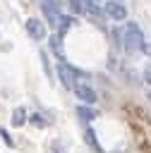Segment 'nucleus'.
<instances>
[{"mask_svg": "<svg viewBox=\"0 0 151 153\" xmlns=\"http://www.w3.org/2000/svg\"><path fill=\"white\" fill-rule=\"evenodd\" d=\"M144 33H141V29L134 24V22H129L127 26H125V33H122V45L129 50V53H134V50H141L144 48Z\"/></svg>", "mask_w": 151, "mask_h": 153, "instance_id": "obj_1", "label": "nucleus"}, {"mask_svg": "<svg viewBox=\"0 0 151 153\" xmlns=\"http://www.w3.org/2000/svg\"><path fill=\"white\" fill-rule=\"evenodd\" d=\"M58 79L62 81V86H67V88H74L77 86V72L62 60V62H58Z\"/></svg>", "mask_w": 151, "mask_h": 153, "instance_id": "obj_2", "label": "nucleus"}, {"mask_svg": "<svg viewBox=\"0 0 151 153\" xmlns=\"http://www.w3.org/2000/svg\"><path fill=\"white\" fill-rule=\"evenodd\" d=\"M74 91V96L79 98V100H84L86 105H93L96 100H98V96H96V91L89 86V84H84V81H77V86L72 88Z\"/></svg>", "mask_w": 151, "mask_h": 153, "instance_id": "obj_3", "label": "nucleus"}, {"mask_svg": "<svg viewBox=\"0 0 151 153\" xmlns=\"http://www.w3.org/2000/svg\"><path fill=\"white\" fill-rule=\"evenodd\" d=\"M103 10H105V14H108L110 19H115V22H122V19L127 17V7H125L120 0H108V2L103 5Z\"/></svg>", "mask_w": 151, "mask_h": 153, "instance_id": "obj_4", "label": "nucleus"}, {"mask_svg": "<svg viewBox=\"0 0 151 153\" xmlns=\"http://www.w3.org/2000/svg\"><path fill=\"white\" fill-rule=\"evenodd\" d=\"M26 33H29L34 41H43V38H46V24H43L41 19L31 17V19H26Z\"/></svg>", "mask_w": 151, "mask_h": 153, "instance_id": "obj_5", "label": "nucleus"}, {"mask_svg": "<svg viewBox=\"0 0 151 153\" xmlns=\"http://www.w3.org/2000/svg\"><path fill=\"white\" fill-rule=\"evenodd\" d=\"M50 50H53V53L58 55V60H60V62L65 60V53H62V38H60L58 33H55V36L50 38Z\"/></svg>", "mask_w": 151, "mask_h": 153, "instance_id": "obj_6", "label": "nucleus"}, {"mask_svg": "<svg viewBox=\"0 0 151 153\" xmlns=\"http://www.w3.org/2000/svg\"><path fill=\"white\" fill-rule=\"evenodd\" d=\"M26 120H29V117H26V110H24V108H14V112H12V124H14V127H22Z\"/></svg>", "mask_w": 151, "mask_h": 153, "instance_id": "obj_7", "label": "nucleus"}, {"mask_svg": "<svg viewBox=\"0 0 151 153\" xmlns=\"http://www.w3.org/2000/svg\"><path fill=\"white\" fill-rule=\"evenodd\" d=\"M77 115H79L81 120H86V122H89V120H93L98 112H96V110H91V108H86V105H79V108H77Z\"/></svg>", "mask_w": 151, "mask_h": 153, "instance_id": "obj_8", "label": "nucleus"}, {"mask_svg": "<svg viewBox=\"0 0 151 153\" xmlns=\"http://www.w3.org/2000/svg\"><path fill=\"white\" fill-rule=\"evenodd\" d=\"M84 136H86V143H89L91 148H96V151H101V146H98V141H96V134H93L91 129H86V131H84Z\"/></svg>", "mask_w": 151, "mask_h": 153, "instance_id": "obj_9", "label": "nucleus"}, {"mask_svg": "<svg viewBox=\"0 0 151 153\" xmlns=\"http://www.w3.org/2000/svg\"><path fill=\"white\" fill-rule=\"evenodd\" d=\"M29 122L36 124V127H46V120H43V115H38V112H34V115L29 117Z\"/></svg>", "mask_w": 151, "mask_h": 153, "instance_id": "obj_10", "label": "nucleus"}, {"mask_svg": "<svg viewBox=\"0 0 151 153\" xmlns=\"http://www.w3.org/2000/svg\"><path fill=\"white\" fill-rule=\"evenodd\" d=\"M0 136H2V141H5V143H7V146H14V141H12V139H10V134H7V131H5V129H0Z\"/></svg>", "mask_w": 151, "mask_h": 153, "instance_id": "obj_11", "label": "nucleus"}, {"mask_svg": "<svg viewBox=\"0 0 151 153\" xmlns=\"http://www.w3.org/2000/svg\"><path fill=\"white\" fill-rule=\"evenodd\" d=\"M144 81H146V84H151V65L144 69Z\"/></svg>", "mask_w": 151, "mask_h": 153, "instance_id": "obj_12", "label": "nucleus"}, {"mask_svg": "<svg viewBox=\"0 0 151 153\" xmlns=\"http://www.w3.org/2000/svg\"><path fill=\"white\" fill-rule=\"evenodd\" d=\"M146 98H149V100H151V91H149V93H146Z\"/></svg>", "mask_w": 151, "mask_h": 153, "instance_id": "obj_13", "label": "nucleus"}]
</instances>
